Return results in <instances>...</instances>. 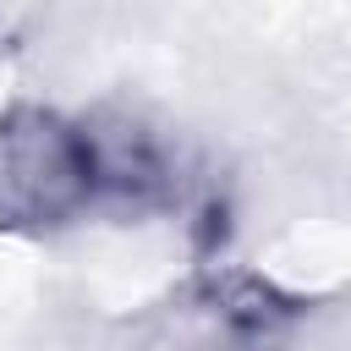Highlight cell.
Returning <instances> with one entry per match:
<instances>
[{"label":"cell","mask_w":351,"mask_h":351,"mask_svg":"<svg viewBox=\"0 0 351 351\" xmlns=\"http://www.w3.org/2000/svg\"><path fill=\"white\" fill-rule=\"evenodd\" d=\"M93 148V186L99 208L121 214H159L181 203V154L176 143L132 110H93L82 115Z\"/></svg>","instance_id":"7a4b0ae2"},{"label":"cell","mask_w":351,"mask_h":351,"mask_svg":"<svg viewBox=\"0 0 351 351\" xmlns=\"http://www.w3.org/2000/svg\"><path fill=\"white\" fill-rule=\"evenodd\" d=\"M88 214H99V186H93V148L82 115L33 99L5 104L0 110V230L60 236Z\"/></svg>","instance_id":"6da1fadb"}]
</instances>
